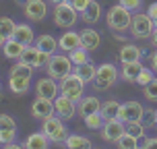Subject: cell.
<instances>
[{"label": "cell", "mask_w": 157, "mask_h": 149, "mask_svg": "<svg viewBox=\"0 0 157 149\" xmlns=\"http://www.w3.org/2000/svg\"><path fill=\"white\" fill-rule=\"evenodd\" d=\"M46 73L50 75V77L58 79V81H62L64 77H68L71 73H75V62L71 60V56H68V52L66 54H52V58H50V64L46 66Z\"/></svg>", "instance_id": "cell-2"}, {"label": "cell", "mask_w": 157, "mask_h": 149, "mask_svg": "<svg viewBox=\"0 0 157 149\" xmlns=\"http://www.w3.org/2000/svg\"><path fill=\"white\" fill-rule=\"evenodd\" d=\"M145 128H147V126L143 124L141 120H132V122H126V133L134 135L136 139H141V137H145Z\"/></svg>", "instance_id": "cell-33"}, {"label": "cell", "mask_w": 157, "mask_h": 149, "mask_svg": "<svg viewBox=\"0 0 157 149\" xmlns=\"http://www.w3.org/2000/svg\"><path fill=\"white\" fill-rule=\"evenodd\" d=\"M147 15L151 17V19H157V2H151L149 8H147Z\"/></svg>", "instance_id": "cell-41"}, {"label": "cell", "mask_w": 157, "mask_h": 149, "mask_svg": "<svg viewBox=\"0 0 157 149\" xmlns=\"http://www.w3.org/2000/svg\"><path fill=\"white\" fill-rule=\"evenodd\" d=\"M126 133V122L122 118H112L105 120V124L101 126V139L105 143H118V139Z\"/></svg>", "instance_id": "cell-9"}, {"label": "cell", "mask_w": 157, "mask_h": 149, "mask_svg": "<svg viewBox=\"0 0 157 149\" xmlns=\"http://www.w3.org/2000/svg\"><path fill=\"white\" fill-rule=\"evenodd\" d=\"M85 79L81 77L78 73H71L68 77H64L60 81V93H64L66 97H71L72 102H81L85 97Z\"/></svg>", "instance_id": "cell-3"}, {"label": "cell", "mask_w": 157, "mask_h": 149, "mask_svg": "<svg viewBox=\"0 0 157 149\" xmlns=\"http://www.w3.org/2000/svg\"><path fill=\"white\" fill-rule=\"evenodd\" d=\"M35 95L37 97H46V100H56L58 95H60V83H58V79L50 77H41L35 81Z\"/></svg>", "instance_id": "cell-8"}, {"label": "cell", "mask_w": 157, "mask_h": 149, "mask_svg": "<svg viewBox=\"0 0 157 149\" xmlns=\"http://www.w3.org/2000/svg\"><path fill=\"white\" fill-rule=\"evenodd\" d=\"M143 114H145V106L136 100H128V102L122 104V112H120V118L124 122H132V120H143Z\"/></svg>", "instance_id": "cell-13"}, {"label": "cell", "mask_w": 157, "mask_h": 149, "mask_svg": "<svg viewBox=\"0 0 157 149\" xmlns=\"http://www.w3.org/2000/svg\"><path fill=\"white\" fill-rule=\"evenodd\" d=\"M54 110H56V116L64 118V120H72L75 114L78 112V104L72 102L71 97H66L64 93H60L54 100Z\"/></svg>", "instance_id": "cell-10"}, {"label": "cell", "mask_w": 157, "mask_h": 149, "mask_svg": "<svg viewBox=\"0 0 157 149\" xmlns=\"http://www.w3.org/2000/svg\"><path fill=\"white\" fill-rule=\"evenodd\" d=\"M64 145L68 149H91V139H87V137H83V135H68L66 137V141H64Z\"/></svg>", "instance_id": "cell-25"}, {"label": "cell", "mask_w": 157, "mask_h": 149, "mask_svg": "<svg viewBox=\"0 0 157 149\" xmlns=\"http://www.w3.org/2000/svg\"><path fill=\"white\" fill-rule=\"evenodd\" d=\"M120 79V71H118L116 64L112 62H103L97 66V75H95L93 87L97 91H108L110 87L116 85V81Z\"/></svg>", "instance_id": "cell-4"}, {"label": "cell", "mask_w": 157, "mask_h": 149, "mask_svg": "<svg viewBox=\"0 0 157 149\" xmlns=\"http://www.w3.org/2000/svg\"><path fill=\"white\" fill-rule=\"evenodd\" d=\"M155 31V23L147 13H134L132 25H130V35L134 39H149L151 33Z\"/></svg>", "instance_id": "cell-7"}, {"label": "cell", "mask_w": 157, "mask_h": 149, "mask_svg": "<svg viewBox=\"0 0 157 149\" xmlns=\"http://www.w3.org/2000/svg\"><path fill=\"white\" fill-rule=\"evenodd\" d=\"M120 112H122V104L116 102V100H108V102L101 106V116L105 118V120L120 118Z\"/></svg>", "instance_id": "cell-27"}, {"label": "cell", "mask_w": 157, "mask_h": 149, "mask_svg": "<svg viewBox=\"0 0 157 149\" xmlns=\"http://www.w3.org/2000/svg\"><path fill=\"white\" fill-rule=\"evenodd\" d=\"M35 46L41 50V52H48V54H56L58 50H60V44H58V39L54 35H50V33H44V35H39L35 39Z\"/></svg>", "instance_id": "cell-23"}, {"label": "cell", "mask_w": 157, "mask_h": 149, "mask_svg": "<svg viewBox=\"0 0 157 149\" xmlns=\"http://www.w3.org/2000/svg\"><path fill=\"white\" fill-rule=\"evenodd\" d=\"M75 73H78L81 77L85 79V83H93L95 81V75H97V66H95V62H85L81 64V66H75Z\"/></svg>", "instance_id": "cell-29"}, {"label": "cell", "mask_w": 157, "mask_h": 149, "mask_svg": "<svg viewBox=\"0 0 157 149\" xmlns=\"http://www.w3.org/2000/svg\"><path fill=\"white\" fill-rule=\"evenodd\" d=\"M132 15L134 13H130L128 8H124L120 2L118 4H114V6H110V10H108V15H105V23H108V27H110L112 31H130V25H132Z\"/></svg>", "instance_id": "cell-1"}, {"label": "cell", "mask_w": 157, "mask_h": 149, "mask_svg": "<svg viewBox=\"0 0 157 149\" xmlns=\"http://www.w3.org/2000/svg\"><path fill=\"white\" fill-rule=\"evenodd\" d=\"M153 73H155V71H153L151 66H145V69L141 71V75H139V79H136V85L145 87L147 83H151V81L155 79V75H153Z\"/></svg>", "instance_id": "cell-35"}, {"label": "cell", "mask_w": 157, "mask_h": 149, "mask_svg": "<svg viewBox=\"0 0 157 149\" xmlns=\"http://www.w3.org/2000/svg\"><path fill=\"white\" fill-rule=\"evenodd\" d=\"M145 54V50L141 46H136V44H130V41H126L124 46L120 48V52H118V62L120 64H126V62H139Z\"/></svg>", "instance_id": "cell-14"}, {"label": "cell", "mask_w": 157, "mask_h": 149, "mask_svg": "<svg viewBox=\"0 0 157 149\" xmlns=\"http://www.w3.org/2000/svg\"><path fill=\"white\" fill-rule=\"evenodd\" d=\"M143 69H145V66H143L141 60H139V62H126V64H122V69H120V79H124L126 83H136V79H139Z\"/></svg>", "instance_id": "cell-20"}, {"label": "cell", "mask_w": 157, "mask_h": 149, "mask_svg": "<svg viewBox=\"0 0 157 149\" xmlns=\"http://www.w3.org/2000/svg\"><path fill=\"white\" fill-rule=\"evenodd\" d=\"M81 39H83V48H87L89 52H95L101 46V33L93 29V27H85L81 31Z\"/></svg>", "instance_id": "cell-17"}, {"label": "cell", "mask_w": 157, "mask_h": 149, "mask_svg": "<svg viewBox=\"0 0 157 149\" xmlns=\"http://www.w3.org/2000/svg\"><path fill=\"white\" fill-rule=\"evenodd\" d=\"M78 19H81V13H78L72 4H68V2L54 4V23H56V27L72 29V27L77 25Z\"/></svg>", "instance_id": "cell-6"}, {"label": "cell", "mask_w": 157, "mask_h": 149, "mask_svg": "<svg viewBox=\"0 0 157 149\" xmlns=\"http://www.w3.org/2000/svg\"><path fill=\"white\" fill-rule=\"evenodd\" d=\"M15 37L21 44H25V46H31L35 41V31H33V27L29 23H19L17 25V31H15Z\"/></svg>", "instance_id": "cell-24"}, {"label": "cell", "mask_w": 157, "mask_h": 149, "mask_svg": "<svg viewBox=\"0 0 157 149\" xmlns=\"http://www.w3.org/2000/svg\"><path fill=\"white\" fill-rule=\"evenodd\" d=\"M83 120H85V126H87V128H91V131H101V126L105 124V118L101 116V112L89 114V116H85Z\"/></svg>", "instance_id": "cell-30"}, {"label": "cell", "mask_w": 157, "mask_h": 149, "mask_svg": "<svg viewBox=\"0 0 157 149\" xmlns=\"http://www.w3.org/2000/svg\"><path fill=\"white\" fill-rule=\"evenodd\" d=\"M58 44H60V50L64 52H72L77 48L83 46V39H81V31H72V29H66V33H62L58 37Z\"/></svg>", "instance_id": "cell-15"}, {"label": "cell", "mask_w": 157, "mask_h": 149, "mask_svg": "<svg viewBox=\"0 0 157 149\" xmlns=\"http://www.w3.org/2000/svg\"><path fill=\"white\" fill-rule=\"evenodd\" d=\"M116 145H118V147H122V149H136V147H139V139H136L134 135H130V133H124L120 139H118Z\"/></svg>", "instance_id": "cell-32"}, {"label": "cell", "mask_w": 157, "mask_h": 149, "mask_svg": "<svg viewBox=\"0 0 157 149\" xmlns=\"http://www.w3.org/2000/svg\"><path fill=\"white\" fill-rule=\"evenodd\" d=\"M68 56H71V60L75 62V66H81V64L89 62L91 58H89V50L87 48H77V50H72V52H68Z\"/></svg>", "instance_id": "cell-31"}, {"label": "cell", "mask_w": 157, "mask_h": 149, "mask_svg": "<svg viewBox=\"0 0 157 149\" xmlns=\"http://www.w3.org/2000/svg\"><path fill=\"white\" fill-rule=\"evenodd\" d=\"M99 19H101V4L97 0H91L87 4V8L81 13V21L87 23V25H95Z\"/></svg>", "instance_id": "cell-19"}, {"label": "cell", "mask_w": 157, "mask_h": 149, "mask_svg": "<svg viewBox=\"0 0 157 149\" xmlns=\"http://www.w3.org/2000/svg\"><path fill=\"white\" fill-rule=\"evenodd\" d=\"M17 4H19V6H25V4H27V2H29V0H15Z\"/></svg>", "instance_id": "cell-44"}, {"label": "cell", "mask_w": 157, "mask_h": 149, "mask_svg": "<svg viewBox=\"0 0 157 149\" xmlns=\"http://www.w3.org/2000/svg\"><path fill=\"white\" fill-rule=\"evenodd\" d=\"M151 69L157 73V50L153 52V56H151Z\"/></svg>", "instance_id": "cell-42"}, {"label": "cell", "mask_w": 157, "mask_h": 149, "mask_svg": "<svg viewBox=\"0 0 157 149\" xmlns=\"http://www.w3.org/2000/svg\"><path fill=\"white\" fill-rule=\"evenodd\" d=\"M33 71H35V66H31V64L23 62V60H17L13 66H10V71H8V75H13V77H33Z\"/></svg>", "instance_id": "cell-28"}, {"label": "cell", "mask_w": 157, "mask_h": 149, "mask_svg": "<svg viewBox=\"0 0 157 149\" xmlns=\"http://www.w3.org/2000/svg\"><path fill=\"white\" fill-rule=\"evenodd\" d=\"M101 106H103V104L99 102L95 95H87V97H83V100L78 102V114L85 118V116H89V114L101 112Z\"/></svg>", "instance_id": "cell-21"}, {"label": "cell", "mask_w": 157, "mask_h": 149, "mask_svg": "<svg viewBox=\"0 0 157 149\" xmlns=\"http://www.w3.org/2000/svg\"><path fill=\"white\" fill-rule=\"evenodd\" d=\"M50 137H48L44 131H39V133H31L27 139L23 141V147L25 149H46L50 145Z\"/></svg>", "instance_id": "cell-22"}, {"label": "cell", "mask_w": 157, "mask_h": 149, "mask_svg": "<svg viewBox=\"0 0 157 149\" xmlns=\"http://www.w3.org/2000/svg\"><path fill=\"white\" fill-rule=\"evenodd\" d=\"M155 118H157V114H155Z\"/></svg>", "instance_id": "cell-47"}, {"label": "cell", "mask_w": 157, "mask_h": 149, "mask_svg": "<svg viewBox=\"0 0 157 149\" xmlns=\"http://www.w3.org/2000/svg\"><path fill=\"white\" fill-rule=\"evenodd\" d=\"M153 23H155V29H157V19H153Z\"/></svg>", "instance_id": "cell-46"}, {"label": "cell", "mask_w": 157, "mask_h": 149, "mask_svg": "<svg viewBox=\"0 0 157 149\" xmlns=\"http://www.w3.org/2000/svg\"><path fill=\"white\" fill-rule=\"evenodd\" d=\"M118 2H120L124 8H128L130 13H139L141 6H143V0H118Z\"/></svg>", "instance_id": "cell-37"}, {"label": "cell", "mask_w": 157, "mask_h": 149, "mask_svg": "<svg viewBox=\"0 0 157 149\" xmlns=\"http://www.w3.org/2000/svg\"><path fill=\"white\" fill-rule=\"evenodd\" d=\"M66 2H68V4H72V6L77 8L78 13H83V10L87 8V4H89L91 0H66Z\"/></svg>", "instance_id": "cell-40"}, {"label": "cell", "mask_w": 157, "mask_h": 149, "mask_svg": "<svg viewBox=\"0 0 157 149\" xmlns=\"http://www.w3.org/2000/svg\"><path fill=\"white\" fill-rule=\"evenodd\" d=\"M143 95H145V100H149V102H157V77L147 83V85L143 87Z\"/></svg>", "instance_id": "cell-34"}, {"label": "cell", "mask_w": 157, "mask_h": 149, "mask_svg": "<svg viewBox=\"0 0 157 149\" xmlns=\"http://www.w3.org/2000/svg\"><path fill=\"white\" fill-rule=\"evenodd\" d=\"M0 128H2V131H17V122L13 120V116L2 114V116H0Z\"/></svg>", "instance_id": "cell-36"}, {"label": "cell", "mask_w": 157, "mask_h": 149, "mask_svg": "<svg viewBox=\"0 0 157 149\" xmlns=\"http://www.w3.org/2000/svg\"><path fill=\"white\" fill-rule=\"evenodd\" d=\"M157 110H151V108H145V114H143V124L145 126H151V124H157V118H155Z\"/></svg>", "instance_id": "cell-38"}, {"label": "cell", "mask_w": 157, "mask_h": 149, "mask_svg": "<svg viewBox=\"0 0 157 149\" xmlns=\"http://www.w3.org/2000/svg\"><path fill=\"white\" fill-rule=\"evenodd\" d=\"M151 46H153V48H157V29H155V31H153V33H151Z\"/></svg>", "instance_id": "cell-43"}, {"label": "cell", "mask_w": 157, "mask_h": 149, "mask_svg": "<svg viewBox=\"0 0 157 149\" xmlns=\"http://www.w3.org/2000/svg\"><path fill=\"white\" fill-rule=\"evenodd\" d=\"M60 2H66V0H52V4H60Z\"/></svg>", "instance_id": "cell-45"}, {"label": "cell", "mask_w": 157, "mask_h": 149, "mask_svg": "<svg viewBox=\"0 0 157 149\" xmlns=\"http://www.w3.org/2000/svg\"><path fill=\"white\" fill-rule=\"evenodd\" d=\"M52 114H56L54 110V100H46V97H37L31 104V116L37 120H46Z\"/></svg>", "instance_id": "cell-12"}, {"label": "cell", "mask_w": 157, "mask_h": 149, "mask_svg": "<svg viewBox=\"0 0 157 149\" xmlns=\"http://www.w3.org/2000/svg\"><path fill=\"white\" fill-rule=\"evenodd\" d=\"M8 91L15 95H25L29 91V87H31V79L29 77H13V75H8Z\"/></svg>", "instance_id": "cell-18"}, {"label": "cell", "mask_w": 157, "mask_h": 149, "mask_svg": "<svg viewBox=\"0 0 157 149\" xmlns=\"http://www.w3.org/2000/svg\"><path fill=\"white\" fill-rule=\"evenodd\" d=\"M15 31H17V23L10 17H2V21H0V44H4L8 37H15Z\"/></svg>", "instance_id": "cell-26"}, {"label": "cell", "mask_w": 157, "mask_h": 149, "mask_svg": "<svg viewBox=\"0 0 157 149\" xmlns=\"http://www.w3.org/2000/svg\"><path fill=\"white\" fill-rule=\"evenodd\" d=\"M23 13L29 21L39 23V21H44L48 17V2L46 0H29L23 6Z\"/></svg>", "instance_id": "cell-11"}, {"label": "cell", "mask_w": 157, "mask_h": 149, "mask_svg": "<svg viewBox=\"0 0 157 149\" xmlns=\"http://www.w3.org/2000/svg\"><path fill=\"white\" fill-rule=\"evenodd\" d=\"M25 50V44H21L17 37H8L4 44H2V54L8 60H21V54Z\"/></svg>", "instance_id": "cell-16"}, {"label": "cell", "mask_w": 157, "mask_h": 149, "mask_svg": "<svg viewBox=\"0 0 157 149\" xmlns=\"http://www.w3.org/2000/svg\"><path fill=\"white\" fill-rule=\"evenodd\" d=\"M15 137H17V131H2V128H0V143H2V145L15 143Z\"/></svg>", "instance_id": "cell-39"}, {"label": "cell", "mask_w": 157, "mask_h": 149, "mask_svg": "<svg viewBox=\"0 0 157 149\" xmlns=\"http://www.w3.org/2000/svg\"><path fill=\"white\" fill-rule=\"evenodd\" d=\"M41 131L50 137V141L56 143V145H64L66 141V137H68V131H66V126H64V118L56 116L52 114L50 118L46 120H41Z\"/></svg>", "instance_id": "cell-5"}]
</instances>
